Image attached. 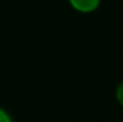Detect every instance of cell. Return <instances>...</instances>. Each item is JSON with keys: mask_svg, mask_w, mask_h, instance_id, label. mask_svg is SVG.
I'll list each match as a JSON object with an SVG mask.
<instances>
[{"mask_svg": "<svg viewBox=\"0 0 123 122\" xmlns=\"http://www.w3.org/2000/svg\"><path fill=\"white\" fill-rule=\"evenodd\" d=\"M71 6L82 13H90L98 8L100 0H68Z\"/></svg>", "mask_w": 123, "mask_h": 122, "instance_id": "obj_1", "label": "cell"}, {"mask_svg": "<svg viewBox=\"0 0 123 122\" xmlns=\"http://www.w3.org/2000/svg\"><path fill=\"white\" fill-rule=\"evenodd\" d=\"M116 99H117V102L123 107V81L117 86V90H116Z\"/></svg>", "mask_w": 123, "mask_h": 122, "instance_id": "obj_2", "label": "cell"}, {"mask_svg": "<svg viewBox=\"0 0 123 122\" xmlns=\"http://www.w3.org/2000/svg\"><path fill=\"white\" fill-rule=\"evenodd\" d=\"M0 122H12L10 115L1 108H0Z\"/></svg>", "mask_w": 123, "mask_h": 122, "instance_id": "obj_3", "label": "cell"}]
</instances>
